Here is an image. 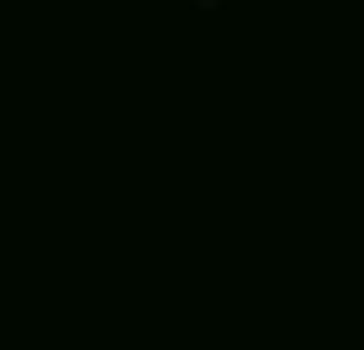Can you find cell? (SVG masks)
I'll list each match as a JSON object with an SVG mask.
<instances>
[{
  "label": "cell",
  "instance_id": "6da1fadb",
  "mask_svg": "<svg viewBox=\"0 0 364 350\" xmlns=\"http://www.w3.org/2000/svg\"><path fill=\"white\" fill-rule=\"evenodd\" d=\"M189 5H194V10H203V14H218L228 0H189Z\"/></svg>",
  "mask_w": 364,
  "mask_h": 350
}]
</instances>
